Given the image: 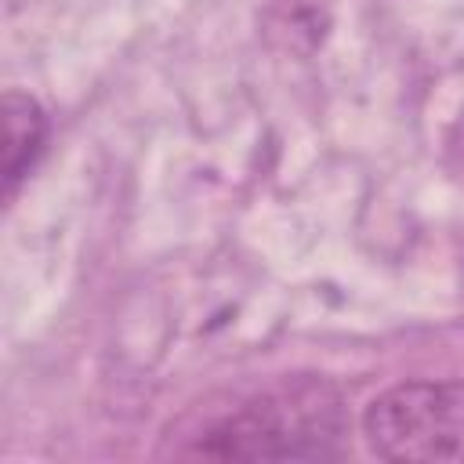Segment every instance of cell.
<instances>
[{
	"label": "cell",
	"mask_w": 464,
	"mask_h": 464,
	"mask_svg": "<svg viewBox=\"0 0 464 464\" xmlns=\"http://www.w3.org/2000/svg\"><path fill=\"white\" fill-rule=\"evenodd\" d=\"M344 399L312 373L279 377L214 417L199 439V457L218 460H323L344 442Z\"/></svg>",
	"instance_id": "1"
},
{
	"label": "cell",
	"mask_w": 464,
	"mask_h": 464,
	"mask_svg": "<svg viewBox=\"0 0 464 464\" xmlns=\"http://www.w3.org/2000/svg\"><path fill=\"white\" fill-rule=\"evenodd\" d=\"M362 435L384 460H464V381H406L362 413Z\"/></svg>",
	"instance_id": "2"
},
{
	"label": "cell",
	"mask_w": 464,
	"mask_h": 464,
	"mask_svg": "<svg viewBox=\"0 0 464 464\" xmlns=\"http://www.w3.org/2000/svg\"><path fill=\"white\" fill-rule=\"evenodd\" d=\"M44 138H47V116L40 102L22 91H7L4 94V196L7 199L36 163Z\"/></svg>",
	"instance_id": "3"
}]
</instances>
